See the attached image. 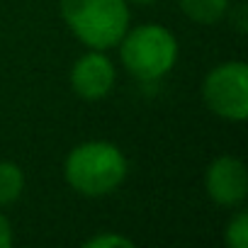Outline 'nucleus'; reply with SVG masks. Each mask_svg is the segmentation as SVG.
Listing matches in <instances>:
<instances>
[{
  "instance_id": "f257e3e1",
  "label": "nucleus",
  "mask_w": 248,
  "mask_h": 248,
  "mask_svg": "<svg viewBox=\"0 0 248 248\" xmlns=\"http://www.w3.org/2000/svg\"><path fill=\"white\" fill-rule=\"evenodd\" d=\"M129 175L124 151L105 139H90L73 146L63 158L66 185L83 197H107L122 187Z\"/></svg>"
},
{
  "instance_id": "f03ea898",
  "label": "nucleus",
  "mask_w": 248,
  "mask_h": 248,
  "mask_svg": "<svg viewBox=\"0 0 248 248\" xmlns=\"http://www.w3.org/2000/svg\"><path fill=\"white\" fill-rule=\"evenodd\" d=\"M68 32L85 46L109 51L132 27L127 0H59Z\"/></svg>"
},
{
  "instance_id": "7ed1b4c3",
  "label": "nucleus",
  "mask_w": 248,
  "mask_h": 248,
  "mask_svg": "<svg viewBox=\"0 0 248 248\" xmlns=\"http://www.w3.org/2000/svg\"><path fill=\"white\" fill-rule=\"evenodd\" d=\"M117 49L124 71L141 83H156L166 78L180 56V44L173 30L158 22L129 27L119 39Z\"/></svg>"
},
{
  "instance_id": "20e7f679",
  "label": "nucleus",
  "mask_w": 248,
  "mask_h": 248,
  "mask_svg": "<svg viewBox=\"0 0 248 248\" xmlns=\"http://www.w3.org/2000/svg\"><path fill=\"white\" fill-rule=\"evenodd\" d=\"M204 107L224 122H246L248 117V66L243 61H224L209 68L202 80Z\"/></svg>"
},
{
  "instance_id": "39448f33",
  "label": "nucleus",
  "mask_w": 248,
  "mask_h": 248,
  "mask_svg": "<svg viewBox=\"0 0 248 248\" xmlns=\"http://www.w3.org/2000/svg\"><path fill=\"white\" fill-rule=\"evenodd\" d=\"M68 83L80 100L100 102L112 93L117 83V66L105 51L88 49L73 61L68 71Z\"/></svg>"
},
{
  "instance_id": "423d86ee",
  "label": "nucleus",
  "mask_w": 248,
  "mask_h": 248,
  "mask_svg": "<svg viewBox=\"0 0 248 248\" xmlns=\"http://www.w3.org/2000/svg\"><path fill=\"white\" fill-rule=\"evenodd\" d=\"M204 192L219 207H241L248 197L243 161L236 156H217L204 170Z\"/></svg>"
},
{
  "instance_id": "0eeeda50",
  "label": "nucleus",
  "mask_w": 248,
  "mask_h": 248,
  "mask_svg": "<svg viewBox=\"0 0 248 248\" xmlns=\"http://www.w3.org/2000/svg\"><path fill=\"white\" fill-rule=\"evenodd\" d=\"M178 5L190 22L217 25L229 15L231 0H178Z\"/></svg>"
},
{
  "instance_id": "6e6552de",
  "label": "nucleus",
  "mask_w": 248,
  "mask_h": 248,
  "mask_svg": "<svg viewBox=\"0 0 248 248\" xmlns=\"http://www.w3.org/2000/svg\"><path fill=\"white\" fill-rule=\"evenodd\" d=\"M25 170L13 161H0V207L15 204L25 192Z\"/></svg>"
},
{
  "instance_id": "1a4fd4ad",
  "label": "nucleus",
  "mask_w": 248,
  "mask_h": 248,
  "mask_svg": "<svg viewBox=\"0 0 248 248\" xmlns=\"http://www.w3.org/2000/svg\"><path fill=\"white\" fill-rule=\"evenodd\" d=\"M224 243L229 248H248V214L243 209L229 217L224 226Z\"/></svg>"
},
{
  "instance_id": "9d476101",
  "label": "nucleus",
  "mask_w": 248,
  "mask_h": 248,
  "mask_svg": "<svg viewBox=\"0 0 248 248\" xmlns=\"http://www.w3.org/2000/svg\"><path fill=\"white\" fill-rule=\"evenodd\" d=\"M83 246L85 248H132L134 241L129 236H122V233H114V231H102V233L85 238Z\"/></svg>"
},
{
  "instance_id": "9b49d317",
  "label": "nucleus",
  "mask_w": 248,
  "mask_h": 248,
  "mask_svg": "<svg viewBox=\"0 0 248 248\" xmlns=\"http://www.w3.org/2000/svg\"><path fill=\"white\" fill-rule=\"evenodd\" d=\"M10 246H13V224L0 212V248H10Z\"/></svg>"
},
{
  "instance_id": "f8f14e48",
  "label": "nucleus",
  "mask_w": 248,
  "mask_h": 248,
  "mask_svg": "<svg viewBox=\"0 0 248 248\" xmlns=\"http://www.w3.org/2000/svg\"><path fill=\"white\" fill-rule=\"evenodd\" d=\"M129 5H154V3H158V0H127Z\"/></svg>"
}]
</instances>
